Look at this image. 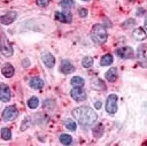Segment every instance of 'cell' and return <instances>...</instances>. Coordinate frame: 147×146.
<instances>
[{
  "label": "cell",
  "mask_w": 147,
  "mask_h": 146,
  "mask_svg": "<svg viewBox=\"0 0 147 146\" xmlns=\"http://www.w3.org/2000/svg\"><path fill=\"white\" fill-rule=\"evenodd\" d=\"M72 116L84 128L91 126L98 118L96 113L92 108H90L87 106H80V107L75 108L72 110Z\"/></svg>",
  "instance_id": "1"
},
{
  "label": "cell",
  "mask_w": 147,
  "mask_h": 146,
  "mask_svg": "<svg viewBox=\"0 0 147 146\" xmlns=\"http://www.w3.org/2000/svg\"><path fill=\"white\" fill-rule=\"evenodd\" d=\"M107 31L105 29V26L102 24H94L92 26V30H91V39L98 44V45H101L103 43H106L107 40Z\"/></svg>",
  "instance_id": "2"
},
{
  "label": "cell",
  "mask_w": 147,
  "mask_h": 146,
  "mask_svg": "<svg viewBox=\"0 0 147 146\" xmlns=\"http://www.w3.org/2000/svg\"><path fill=\"white\" fill-rule=\"evenodd\" d=\"M106 110L109 114H115L117 112V95L110 94L106 100Z\"/></svg>",
  "instance_id": "3"
},
{
  "label": "cell",
  "mask_w": 147,
  "mask_h": 146,
  "mask_svg": "<svg viewBox=\"0 0 147 146\" xmlns=\"http://www.w3.org/2000/svg\"><path fill=\"white\" fill-rule=\"evenodd\" d=\"M18 115V110L16 109L15 106H9V107H6L2 112V118L5 121H13L17 117Z\"/></svg>",
  "instance_id": "4"
},
{
  "label": "cell",
  "mask_w": 147,
  "mask_h": 146,
  "mask_svg": "<svg viewBox=\"0 0 147 146\" xmlns=\"http://www.w3.org/2000/svg\"><path fill=\"white\" fill-rule=\"evenodd\" d=\"M116 54L121 59H132L134 56V52L131 47L129 46H123L116 49Z\"/></svg>",
  "instance_id": "5"
},
{
  "label": "cell",
  "mask_w": 147,
  "mask_h": 146,
  "mask_svg": "<svg viewBox=\"0 0 147 146\" xmlns=\"http://www.w3.org/2000/svg\"><path fill=\"white\" fill-rule=\"evenodd\" d=\"M1 53L3 56L8 57V56H11L14 51H13V47L11 45L8 43V40L6 39L5 34H2V38H1Z\"/></svg>",
  "instance_id": "6"
},
{
  "label": "cell",
  "mask_w": 147,
  "mask_h": 146,
  "mask_svg": "<svg viewBox=\"0 0 147 146\" xmlns=\"http://www.w3.org/2000/svg\"><path fill=\"white\" fill-rule=\"evenodd\" d=\"M70 95L74 100L76 101H84L86 99V92L82 89V87H74L70 92Z\"/></svg>",
  "instance_id": "7"
},
{
  "label": "cell",
  "mask_w": 147,
  "mask_h": 146,
  "mask_svg": "<svg viewBox=\"0 0 147 146\" xmlns=\"http://www.w3.org/2000/svg\"><path fill=\"white\" fill-rule=\"evenodd\" d=\"M55 20H57L60 22H63V23H70L71 20H72V15L68 10L57 11V13H55Z\"/></svg>",
  "instance_id": "8"
},
{
  "label": "cell",
  "mask_w": 147,
  "mask_h": 146,
  "mask_svg": "<svg viewBox=\"0 0 147 146\" xmlns=\"http://www.w3.org/2000/svg\"><path fill=\"white\" fill-rule=\"evenodd\" d=\"M0 97H1V100L2 102H8L11 98V92H10V89L8 85L6 84H1V87H0Z\"/></svg>",
  "instance_id": "9"
},
{
  "label": "cell",
  "mask_w": 147,
  "mask_h": 146,
  "mask_svg": "<svg viewBox=\"0 0 147 146\" xmlns=\"http://www.w3.org/2000/svg\"><path fill=\"white\" fill-rule=\"evenodd\" d=\"M60 70H61L62 74H65V75H67V74L74 72L75 67H74V64H72L69 60H62L61 66H60Z\"/></svg>",
  "instance_id": "10"
},
{
  "label": "cell",
  "mask_w": 147,
  "mask_h": 146,
  "mask_svg": "<svg viewBox=\"0 0 147 146\" xmlns=\"http://www.w3.org/2000/svg\"><path fill=\"white\" fill-rule=\"evenodd\" d=\"M16 16H17L16 11H8L7 14L1 16V23L5 24V25H8V24L13 23L16 20Z\"/></svg>",
  "instance_id": "11"
},
{
  "label": "cell",
  "mask_w": 147,
  "mask_h": 146,
  "mask_svg": "<svg viewBox=\"0 0 147 146\" xmlns=\"http://www.w3.org/2000/svg\"><path fill=\"white\" fill-rule=\"evenodd\" d=\"M41 59H42V62L45 63L46 67H48V68H53L54 67V64H55V57L51 53H44L42 56H41Z\"/></svg>",
  "instance_id": "12"
},
{
  "label": "cell",
  "mask_w": 147,
  "mask_h": 146,
  "mask_svg": "<svg viewBox=\"0 0 147 146\" xmlns=\"http://www.w3.org/2000/svg\"><path fill=\"white\" fill-rule=\"evenodd\" d=\"M1 72L6 78H10V77H13V75L15 72V69L10 63H6V64H3L2 69H1Z\"/></svg>",
  "instance_id": "13"
},
{
  "label": "cell",
  "mask_w": 147,
  "mask_h": 146,
  "mask_svg": "<svg viewBox=\"0 0 147 146\" xmlns=\"http://www.w3.org/2000/svg\"><path fill=\"white\" fill-rule=\"evenodd\" d=\"M29 84H30V86H31L32 89H34V90H40V89L44 86V80H42L41 78H39V77H33V78L30 79Z\"/></svg>",
  "instance_id": "14"
},
{
  "label": "cell",
  "mask_w": 147,
  "mask_h": 146,
  "mask_svg": "<svg viewBox=\"0 0 147 146\" xmlns=\"http://www.w3.org/2000/svg\"><path fill=\"white\" fill-rule=\"evenodd\" d=\"M117 69L116 68H110L106 74H105V77L108 82H115L117 79Z\"/></svg>",
  "instance_id": "15"
},
{
  "label": "cell",
  "mask_w": 147,
  "mask_h": 146,
  "mask_svg": "<svg viewBox=\"0 0 147 146\" xmlns=\"http://www.w3.org/2000/svg\"><path fill=\"white\" fill-rule=\"evenodd\" d=\"M132 34H133V37H134L136 40H144V39L146 38V32H145V30L141 29V28L134 29Z\"/></svg>",
  "instance_id": "16"
},
{
  "label": "cell",
  "mask_w": 147,
  "mask_h": 146,
  "mask_svg": "<svg viewBox=\"0 0 147 146\" xmlns=\"http://www.w3.org/2000/svg\"><path fill=\"white\" fill-rule=\"evenodd\" d=\"M70 83H71V85H72L74 87H83L84 84H85L84 79H83L82 77H79V76H75V77H72Z\"/></svg>",
  "instance_id": "17"
},
{
  "label": "cell",
  "mask_w": 147,
  "mask_h": 146,
  "mask_svg": "<svg viewBox=\"0 0 147 146\" xmlns=\"http://www.w3.org/2000/svg\"><path fill=\"white\" fill-rule=\"evenodd\" d=\"M113 61H114V57L111 54H105L100 60V64L101 66H109L113 63Z\"/></svg>",
  "instance_id": "18"
},
{
  "label": "cell",
  "mask_w": 147,
  "mask_h": 146,
  "mask_svg": "<svg viewBox=\"0 0 147 146\" xmlns=\"http://www.w3.org/2000/svg\"><path fill=\"white\" fill-rule=\"evenodd\" d=\"M102 135H103V125L101 123H99L93 128V136L95 138H100Z\"/></svg>",
  "instance_id": "19"
},
{
  "label": "cell",
  "mask_w": 147,
  "mask_h": 146,
  "mask_svg": "<svg viewBox=\"0 0 147 146\" xmlns=\"http://www.w3.org/2000/svg\"><path fill=\"white\" fill-rule=\"evenodd\" d=\"M39 105V99L37 97H31L29 100H28V107L31 108V109H36Z\"/></svg>",
  "instance_id": "20"
},
{
  "label": "cell",
  "mask_w": 147,
  "mask_h": 146,
  "mask_svg": "<svg viewBox=\"0 0 147 146\" xmlns=\"http://www.w3.org/2000/svg\"><path fill=\"white\" fill-rule=\"evenodd\" d=\"M64 125H65V128H67L68 130H70V131H75V130L77 129V124H76V122H75L74 120H71V118L65 120Z\"/></svg>",
  "instance_id": "21"
},
{
  "label": "cell",
  "mask_w": 147,
  "mask_h": 146,
  "mask_svg": "<svg viewBox=\"0 0 147 146\" xmlns=\"http://www.w3.org/2000/svg\"><path fill=\"white\" fill-rule=\"evenodd\" d=\"M60 141H61L63 145H69V144H71L72 138H71V136H70V135L62 133V135L60 136Z\"/></svg>",
  "instance_id": "22"
},
{
  "label": "cell",
  "mask_w": 147,
  "mask_h": 146,
  "mask_svg": "<svg viewBox=\"0 0 147 146\" xmlns=\"http://www.w3.org/2000/svg\"><path fill=\"white\" fill-rule=\"evenodd\" d=\"M93 57H91V56H84V59L82 60V66L84 67V68H90V67H92V64H93Z\"/></svg>",
  "instance_id": "23"
},
{
  "label": "cell",
  "mask_w": 147,
  "mask_h": 146,
  "mask_svg": "<svg viewBox=\"0 0 147 146\" xmlns=\"http://www.w3.org/2000/svg\"><path fill=\"white\" fill-rule=\"evenodd\" d=\"M60 6L62 8H64V9H70V8H72L75 6V1L74 0H62L60 2Z\"/></svg>",
  "instance_id": "24"
},
{
  "label": "cell",
  "mask_w": 147,
  "mask_h": 146,
  "mask_svg": "<svg viewBox=\"0 0 147 146\" xmlns=\"http://www.w3.org/2000/svg\"><path fill=\"white\" fill-rule=\"evenodd\" d=\"M1 137L5 140H9L11 138V131L8 128H2L1 129Z\"/></svg>",
  "instance_id": "25"
},
{
  "label": "cell",
  "mask_w": 147,
  "mask_h": 146,
  "mask_svg": "<svg viewBox=\"0 0 147 146\" xmlns=\"http://www.w3.org/2000/svg\"><path fill=\"white\" fill-rule=\"evenodd\" d=\"M36 3L39 7H46V6H48L49 0H36Z\"/></svg>",
  "instance_id": "26"
},
{
  "label": "cell",
  "mask_w": 147,
  "mask_h": 146,
  "mask_svg": "<svg viewBox=\"0 0 147 146\" xmlns=\"http://www.w3.org/2000/svg\"><path fill=\"white\" fill-rule=\"evenodd\" d=\"M78 13H79V16H80V17H86V16H87V10H86L85 8H80Z\"/></svg>",
  "instance_id": "27"
},
{
  "label": "cell",
  "mask_w": 147,
  "mask_h": 146,
  "mask_svg": "<svg viewBox=\"0 0 147 146\" xmlns=\"http://www.w3.org/2000/svg\"><path fill=\"white\" fill-rule=\"evenodd\" d=\"M94 106H95L96 109H100V108H101V102H100V101H96V102L94 103Z\"/></svg>",
  "instance_id": "28"
},
{
  "label": "cell",
  "mask_w": 147,
  "mask_h": 146,
  "mask_svg": "<svg viewBox=\"0 0 147 146\" xmlns=\"http://www.w3.org/2000/svg\"><path fill=\"white\" fill-rule=\"evenodd\" d=\"M145 28L147 29V17H146V20H145Z\"/></svg>",
  "instance_id": "29"
},
{
  "label": "cell",
  "mask_w": 147,
  "mask_h": 146,
  "mask_svg": "<svg viewBox=\"0 0 147 146\" xmlns=\"http://www.w3.org/2000/svg\"><path fill=\"white\" fill-rule=\"evenodd\" d=\"M83 1H90V0H83Z\"/></svg>",
  "instance_id": "30"
},
{
  "label": "cell",
  "mask_w": 147,
  "mask_h": 146,
  "mask_svg": "<svg viewBox=\"0 0 147 146\" xmlns=\"http://www.w3.org/2000/svg\"><path fill=\"white\" fill-rule=\"evenodd\" d=\"M130 1H132V0H130Z\"/></svg>",
  "instance_id": "31"
}]
</instances>
